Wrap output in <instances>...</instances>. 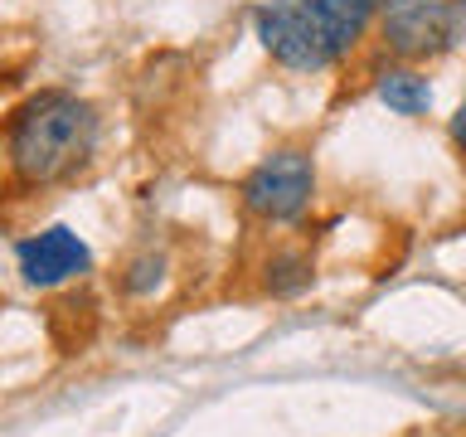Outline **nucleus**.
Listing matches in <instances>:
<instances>
[{"instance_id":"obj_8","label":"nucleus","mask_w":466,"mask_h":437,"mask_svg":"<svg viewBox=\"0 0 466 437\" xmlns=\"http://www.w3.org/2000/svg\"><path fill=\"white\" fill-rule=\"evenodd\" d=\"M316 282V258L306 248H277V253L262 258V272H258V287L268 291L272 301H291L301 291H311Z\"/></svg>"},{"instance_id":"obj_9","label":"nucleus","mask_w":466,"mask_h":437,"mask_svg":"<svg viewBox=\"0 0 466 437\" xmlns=\"http://www.w3.org/2000/svg\"><path fill=\"white\" fill-rule=\"evenodd\" d=\"M166 282H170V258L160 253V248L131 253L122 262V272H116V287H122V297H131V301H151L156 291H166Z\"/></svg>"},{"instance_id":"obj_2","label":"nucleus","mask_w":466,"mask_h":437,"mask_svg":"<svg viewBox=\"0 0 466 437\" xmlns=\"http://www.w3.org/2000/svg\"><path fill=\"white\" fill-rule=\"evenodd\" d=\"M238 204L258 224H301L316 204V160L301 146H277L238 185Z\"/></svg>"},{"instance_id":"obj_1","label":"nucleus","mask_w":466,"mask_h":437,"mask_svg":"<svg viewBox=\"0 0 466 437\" xmlns=\"http://www.w3.org/2000/svg\"><path fill=\"white\" fill-rule=\"evenodd\" d=\"M102 117L87 97L68 87H39L0 122L5 170L20 189H54L83 175L97 156Z\"/></svg>"},{"instance_id":"obj_4","label":"nucleus","mask_w":466,"mask_h":437,"mask_svg":"<svg viewBox=\"0 0 466 437\" xmlns=\"http://www.w3.org/2000/svg\"><path fill=\"white\" fill-rule=\"evenodd\" d=\"M253 39L262 44V54L272 64H282L291 73H326L335 68L330 44L320 39L316 20L306 15L301 0H262L253 5Z\"/></svg>"},{"instance_id":"obj_6","label":"nucleus","mask_w":466,"mask_h":437,"mask_svg":"<svg viewBox=\"0 0 466 437\" xmlns=\"http://www.w3.org/2000/svg\"><path fill=\"white\" fill-rule=\"evenodd\" d=\"M306 15L316 20L320 39L330 44L335 64L350 58L364 44V35L379 25V10H384V0H301Z\"/></svg>"},{"instance_id":"obj_7","label":"nucleus","mask_w":466,"mask_h":437,"mask_svg":"<svg viewBox=\"0 0 466 437\" xmlns=\"http://www.w3.org/2000/svg\"><path fill=\"white\" fill-rule=\"evenodd\" d=\"M374 97L393 117H428L432 112V83L418 64H389L374 73Z\"/></svg>"},{"instance_id":"obj_10","label":"nucleus","mask_w":466,"mask_h":437,"mask_svg":"<svg viewBox=\"0 0 466 437\" xmlns=\"http://www.w3.org/2000/svg\"><path fill=\"white\" fill-rule=\"evenodd\" d=\"M447 141H451V151L466 156V97L457 102V112L447 117Z\"/></svg>"},{"instance_id":"obj_5","label":"nucleus","mask_w":466,"mask_h":437,"mask_svg":"<svg viewBox=\"0 0 466 437\" xmlns=\"http://www.w3.org/2000/svg\"><path fill=\"white\" fill-rule=\"evenodd\" d=\"M15 272H20V282L35 287V291L73 287L93 272V248H87V239L73 233L68 224L35 229L15 243Z\"/></svg>"},{"instance_id":"obj_11","label":"nucleus","mask_w":466,"mask_h":437,"mask_svg":"<svg viewBox=\"0 0 466 437\" xmlns=\"http://www.w3.org/2000/svg\"><path fill=\"white\" fill-rule=\"evenodd\" d=\"M0 160H5V146H0Z\"/></svg>"},{"instance_id":"obj_3","label":"nucleus","mask_w":466,"mask_h":437,"mask_svg":"<svg viewBox=\"0 0 466 437\" xmlns=\"http://www.w3.org/2000/svg\"><path fill=\"white\" fill-rule=\"evenodd\" d=\"M374 29L399 64H428L466 39V0H384Z\"/></svg>"}]
</instances>
